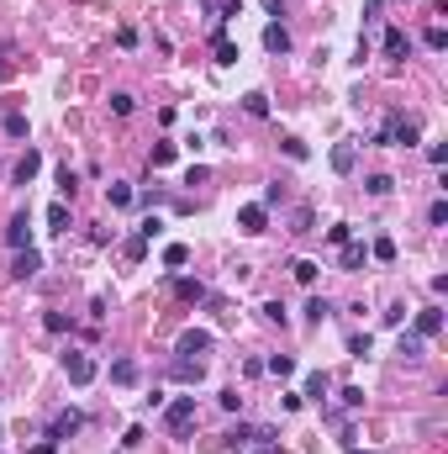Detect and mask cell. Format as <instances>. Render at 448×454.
<instances>
[{
  "label": "cell",
  "instance_id": "6da1fadb",
  "mask_svg": "<svg viewBox=\"0 0 448 454\" xmlns=\"http://www.w3.org/2000/svg\"><path fill=\"white\" fill-rule=\"evenodd\" d=\"M417 143H422V122L406 117V111H390L385 127L369 138V148H417Z\"/></svg>",
  "mask_w": 448,
  "mask_h": 454
},
{
  "label": "cell",
  "instance_id": "7a4b0ae2",
  "mask_svg": "<svg viewBox=\"0 0 448 454\" xmlns=\"http://www.w3.org/2000/svg\"><path fill=\"white\" fill-rule=\"evenodd\" d=\"M164 428L174 433V439H185V433L195 428V396H179V402L164 407Z\"/></svg>",
  "mask_w": 448,
  "mask_h": 454
},
{
  "label": "cell",
  "instance_id": "3957f363",
  "mask_svg": "<svg viewBox=\"0 0 448 454\" xmlns=\"http://www.w3.org/2000/svg\"><path fill=\"white\" fill-rule=\"evenodd\" d=\"M80 428H84V412H80V407H64V412H53V423H47V439L64 444V439H74Z\"/></svg>",
  "mask_w": 448,
  "mask_h": 454
},
{
  "label": "cell",
  "instance_id": "277c9868",
  "mask_svg": "<svg viewBox=\"0 0 448 454\" xmlns=\"http://www.w3.org/2000/svg\"><path fill=\"white\" fill-rule=\"evenodd\" d=\"M64 375H69V386H90L95 381V359L84 354V349H69V354H64Z\"/></svg>",
  "mask_w": 448,
  "mask_h": 454
},
{
  "label": "cell",
  "instance_id": "5b68a950",
  "mask_svg": "<svg viewBox=\"0 0 448 454\" xmlns=\"http://www.w3.org/2000/svg\"><path fill=\"white\" fill-rule=\"evenodd\" d=\"M169 375H174V381H185V386H201V381H206V359H190V354H179L174 365H169Z\"/></svg>",
  "mask_w": 448,
  "mask_h": 454
},
{
  "label": "cell",
  "instance_id": "8992f818",
  "mask_svg": "<svg viewBox=\"0 0 448 454\" xmlns=\"http://www.w3.org/2000/svg\"><path fill=\"white\" fill-rule=\"evenodd\" d=\"M6 243H11V249H32V217H27V212L11 217V227H6Z\"/></svg>",
  "mask_w": 448,
  "mask_h": 454
},
{
  "label": "cell",
  "instance_id": "52a82bcc",
  "mask_svg": "<svg viewBox=\"0 0 448 454\" xmlns=\"http://www.w3.org/2000/svg\"><path fill=\"white\" fill-rule=\"evenodd\" d=\"M174 349L179 354H211V333H206V328H185Z\"/></svg>",
  "mask_w": 448,
  "mask_h": 454
},
{
  "label": "cell",
  "instance_id": "ba28073f",
  "mask_svg": "<svg viewBox=\"0 0 448 454\" xmlns=\"http://www.w3.org/2000/svg\"><path fill=\"white\" fill-rule=\"evenodd\" d=\"M37 270H43V254H37V249H16V259H11V275H16V280H32Z\"/></svg>",
  "mask_w": 448,
  "mask_h": 454
},
{
  "label": "cell",
  "instance_id": "9c48e42d",
  "mask_svg": "<svg viewBox=\"0 0 448 454\" xmlns=\"http://www.w3.org/2000/svg\"><path fill=\"white\" fill-rule=\"evenodd\" d=\"M237 227H243V233H264V227H269V206H243V212H237Z\"/></svg>",
  "mask_w": 448,
  "mask_h": 454
},
{
  "label": "cell",
  "instance_id": "30bf717a",
  "mask_svg": "<svg viewBox=\"0 0 448 454\" xmlns=\"http://www.w3.org/2000/svg\"><path fill=\"white\" fill-rule=\"evenodd\" d=\"M406 53H412V37H406L401 27H390V32H385V59H390V64H401Z\"/></svg>",
  "mask_w": 448,
  "mask_h": 454
},
{
  "label": "cell",
  "instance_id": "8fae6325",
  "mask_svg": "<svg viewBox=\"0 0 448 454\" xmlns=\"http://www.w3.org/2000/svg\"><path fill=\"white\" fill-rule=\"evenodd\" d=\"M412 333H417V338H438V333H443V312H438V307L417 312V328H412Z\"/></svg>",
  "mask_w": 448,
  "mask_h": 454
},
{
  "label": "cell",
  "instance_id": "7c38bea8",
  "mask_svg": "<svg viewBox=\"0 0 448 454\" xmlns=\"http://www.w3.org/2000/svg\"><path fill=\"white\" fill-rule=\"evenodd\" d=\"M327 164L338 169V175H354V164H359V148H354V143H338V148L327 154Z\"/></svg>",
  "mask_w": 448,
  "mask_h": 454
},
{
  "label": "cell",
  "instance_id": "4fadbf2b",
  "mask_svg": "<svg viewBox=\"0 0 448 454\" xmlns=\"http://www.w3.org/2000/svg\"><path fill=\"white\" fill-rule=\"evenodd\" d=\"M264 48H269V53H290V32H285L280 22H269V27H264Z\"/></svg>",
  "mask_w": 448,
  "mask_h": 454
},
{
  "label": "cell",
  "instance_id": "5bb4252c",
  "mask_svg": "<svg viewBox=\"0 0 448 454\" xmlns=\"http://www.w3.org/2000/svg\"><path fill=\"white\" fill-rule=\"evenodd\" d=\"M37 169H43V154H37V148H27L22 154V164H16V185H32V175Z\"/></svg>",
  "mask_w": 448,
  "mask_h": 454
},
{
  "label": "cell",
  "instance_id": "9a60e30c",
  "mask_svg": "<svg viewBox=\"0 0 448 454\" xmlns=\"http://www.w3.org/2000/svg\"><path fill=\"white\" fill-rule=\"evenodd\" d=\"M396 354H401L406 365H417V359L427 354V338H417V333H401V349H396Z\"/></svg>",
  "mask_w": 448,
  "mask_h": 454
},
{
  "label": "cell",
  "instance_id": "2e32d148",
  "mask_svg": "<svg viewBox=\"0 0 448 454\" xmlns=\"http://www.w3.org/2000/svg\"><path fill=\"white\" fill-rule=\"evenodd\" d=\"M369 264V249L364 243H343V270H348V275H354V270H364Z\"/></svg>",
  "mask_w": 448,
  "mask_h": 454
},
{
  "label": "cell",
  "instance_id": "e0dca14e",
  "mask_svg": "<svg viewBox=\"0 0 448 454\" xmlns=\"http://www.w3.org/2000/svg\"><path fill=\"white\" fill-rule=\"evenodd\" d=\"M311 227H317V212H311V206H295V212H290V233H295V238H306Z\"/></svg>",
  "mask_w": 448,
  "mask_h": 454
},
{
  "label": "cell",
  "instance_id": "ac0fdd59",
  "mask_svg": "<svg viewBox=\"0 0 448 454\" xmlns=\"http://www.w3.org/2000/svg\"><path fill=\"white\" fill-rule=\"evenodd\" d=\"M327 391H332L327 370H311V375H306V396H311V402H327Z\"/></svg>",
  "mask_w": 448,
  "mask_h": 454
},
{
  "label": "cell",
  "instance_id": "d6986e66",
  "mask_svg": "<svg viewBox=\"0 0 448 454\" xmlns=\"http://www.w3.org/2000/svg\"><path fill=\"white\" fill-rule=\"evenodd\" d=\"M206 11H211L216 22H232V16L243 11V0H206Z\"/></svg>",
  "mask_w": 448,
  "mask_h": 454
},
{
  "label": "cell",
  "instance_id": "ffe728a7",
  "mask_svg": "<svg viewBox=\"0 0 448 454\" xmlns=\"http://www.w3.org/2000/svg\"><path fill=\"white\" fill-rule=\"evenodd\" d=\"M47 233H69V206H64V201L47 206Z\"/></svg>",
  "mask_w": 448,
  "mask_h": 454
},
{
  "label": "cell",
  "instance_id": "44dd1931",
  "mask_svg": "<svg viewBox=\"0 0 448 454\" xmlns=\"http://www.w3.org/2000/svg\"><path fill=\"white\" fill-rule=\"evenodd\" d=\"M317 270H322L317 259H295V264H290V275L301 280V286H317Z\"/></svg>",
  "mask_w": 448,
  "mask_h": 454
},
{
  "label": "cell",
  "instance_id": "7402d4cb",
  "mask_svg": "<svg viewBox=\"0 0 448 454\" xmlns=\"http://www.w3.org/2000/svg\"><path fill=\"white\" fill-rule=\"evenodd\" d=\"M243 111H248V117H269V96H264V90H248V96H243Z\"/></svg>",
  "mask_w": 448,
  "mask_h": 454
},
{
  "label": "cell",
  "instance_id": "603a6c76",
  "mask_svg": "<svg viewBox=\"0 0 448 454\" xmlns=\"http://www.w3.org/2000/svg\"><path fill=\"white\" fill-rule=\"evenodd\" d=\"M111 381L117 386H137V365H132V359H117V365H111Z\"/></svg>",
  "mask_w": 448,
  "mask_h": 454
},
{
  "label": "cell",
  "instance_id": "cb8c5ba5",
  "mask_svg": "<svg viewBox=\"0 0 448 454\" xmlns=\"http://www.w3.org/2000/svg\"><path fill=\"white\" fill-rule=\"evenodd\" d=\"M174 296L179 301H206V286L201 280H174Z\"/></svg>",
  "mask_w": 448,
  "mask_h": 454
},
{
  "label": "cell",
  "instance_id": "d4e9b609",
  "mask_svg": "<svg viewBox=\"0 0 448 454\" xmlns=\"http://www.w3.org/2000/svg\"><path fill=\"white\" fill-rule=\"evenodd\" d=\"M121 254H127L132 264H137V259H148V238H142V233H132V238L121 243Z\"/></svg>",
  "mask_w": 448,
  "mask_h": 454
},
{
  "label": "cell",
  "instance_id": "484cf974",
  "mask_svg": "<svg viewBox=\"0 0 448 454\" xmlns=\"http://www.w3.org/2000/svg\"><path fill=\"white\" fill-rule=\"evenodd\" d=\"M306 317H311V323H327V317H332V301H327V296H311V301H306Z\"/></svg>",
  "mask_w": 448,
  "mask_h": 454
},
{
  "label": "cell",
  "instance_id": "4316f807",
  "mask_svg": "<svg viewBox=\"0 0 448 454\" xmlns=\"http://www.w3.org/2000/svg\"><path fill=\"white\" fill-rule=\"evenodd\" d=\"M248 444H253V428H243V423H237V428L227 433V449H232V454H243Z\"/></svg>",
  "mask_w": 448,
  "mask_h": 454
},
{
  "label": "cell",
  "instance_id": "83f0119b",
  "mask_svg": "<svg viewBox=\"0 0 448 454\" xmlns=\"http://www.w3.org/2000/svg\"><path fill=\"white\" fill-rule=\"evenodd\" d=\"M264 370L285 381V375H295V359H290V354H269V365H264Z\"/></svg>",
  "mask_w": 448,
  "mask_h": 454
},
{
  "label": "cell",
  "instance_id": "f1b7e54d",
  "mask_svg": "<svg viewBox=\"0 0 448 454\" xmlns=\"http://www.w3.org/2000/svg\"><path fill=\"white\" fill-rule=\"evenodd\" d=\"M364 191H369V196H390V191H396V180H390V175H369Z\"/></svg>",
  "mask_w": 448,
  "mask_h": 454
},
{
  "label": "cell",
  "instance_id": "f546056e",
  "mask_svg": "<svg viewBox=\"0 0 448 454\" xmlns=\"http://www.w3.org/2000/svg\"><path fill=\"white\" fill-rule=\"evenodd\" d=\"M216 64H237V48L227 43V32L216 27Z\"/></svg>",
  "mask_w": 448,
  "mask_h": 454
},
{
  "label": "cell",
  "instance_id": "4dcf8cb0",
  "mask_svg": "<svg viewBox=\"0 0 448 454\" xmlns=\"http://www.w3.org/2000/svg\"><path fill=\"white\" fill-rule=\"evenodd\" d=\"M111 206H132V185H127V180H111Z\"/></svg>",
  "mask_w": 448,
  "mask_h": 454
},
{
  "label": "cell",
  "instance_id": "1f68e13d",
  "mask_svg": "<svg viewBox=\"0 0 448 454\" xmlns=\"http://www.w3.org/2000/svg\"><path fill=\"white\" fill-rule=\"evenodd\" d=\"M369 259L390 264V259H396V238H375V249H369Z\"/></svg>",
  "mask_w": 448,
  "mask_h": 454
},
{
  "label": "cell",
  "instance_id": "d6a6232c",
  "mask_svg": "<svg viewBox=\"0 0 448 454\" xmlns=\"http://www.w3.org/2000/svg\"><path fill=\"white\" fill-rule=\"evenodd\" d=\"M164 264H169V270H179V264H190V249H185V243H169V249H164Z\"/></svg>",
  "mask_w": 448,
  "mask_h": 454
},
{
  "label": "cell",
  "instance_id": "836d02e7",
  "mask_svg": "<svg viewBox=\"0 0 448 454\" xmlns=\"http://www.w3.org/2000/svg\"><path fill=\"white\" fill-rule=\"evenodd\" d=\"M59 191H64V196H69V201H74V191H80V175H74V169H69V164H64V169H59Z\"/></svg>",
  "mask_w": 448,
  "mask_h": 454
},
{
  "label": "cell",
  "instance_id": "e575fe53",
  "mask_svg": "<svg viewBox=\"0 0 448 454\" xmlns=\"http://www.w3.org/2000/svg\"><path fill=\"white\" fill-rule=\"evenodd\" d=\"M132 106H137V96H127V90L111 96V111H117V117H132Z\"/></svg>",
  "mask_w": 448,
  "mask_h": 454
},
{
  "label": "cell",
  "instance_id": "d590c367",
  "mask_svg": "<svg viewBox=\"0 0 448 454\" xmlns=\"http://www.w3.org/2000/svg\"><path fill=\"white\" fill-rule=\"evenodd\" d=\"M174 154H179L174 143H158V148H154V159H148V164H154V169H164V164H174Z\"/></svg>",
  "mask_w": 448,
  "mask_h": 454
},
{
  "label": "cell",
  "instance_id": "8d00e7d4",
  "mask_svg": "<svg viewBox=\"0 0 448 454\" xmlns=\"http://www.w3.org/2000/svg\"><path fill=\"white\" fill-rule=\"evenodd\" d=\"M259 312H264V323H280V328H285V323H290V317H285V307H280V301H264V307H259Z\"/></svg>",
  "mask_w": 448,
  "mask_h": 454
},
{
  "label": "cell",
  "instance_id": "74e56055",
  "mask_svg": "<svg viewBox=\"0 0 448 454\" xmlns=\"http://www.w3.org/2000/svg\"><path fill=\"white\" fill-rule=\"evenodd\" d=\"M422 43H427L433 53H443V48H448V32H443V27H427V37H422Z\"/></svg>",
  "mask_w": 448,
  "mask_h": 454
},
{
  "label": "cell",
  "instance_id": "f35d334b",
  "mask_svg": "<svg viewBox=\"0 0 448 454\" xmlns=\"http://www.w3.org/2000/svg\"><path fill=\"white\" fill-rule=\"evenodd\" d=\"M348 354L364 359V354H369V333H348Z\"/></svg>",
  "mask_w": 448,
  "mask_h": 454
},
{
  "label": "cell",
  "instance_id": "ab89813d",
  "mask_svg": "<svg viewBox=\"0 0 448 454\" xmlns=\"http://www.w3.org/2000/svg\"><path fill=\"white\" fill-rule=\"evenodd\" d=\"M43 328H47V333H69V317H64V312H47Z\"/></svg>",
  "mask_w": 448,
  "mask_h": 454
},
{
  "label": "cell",
  "instance_id": "60d3db41",
  "mask_svg": "<svg viewBox=\"0 0 448 454\" xmlns=\"http://www.w3.org/2000/svg\"><path fill=\"white\" fill-rule=\"evenodd\" d=\"M427 222H433V227H448V201H433V206H427Z\"/></svg>",
  "mask_w": 448,
  "mask_h": 454
},
{
  "label": "cell",
  "instance_id": "b9f144b4",
  "mask_svg": "<svg viewBox=\"0 0 448 454\" xmlns=\"http://www.w3.org/2000/svg\"><path fill=\"white\" fill-rule=\"evenodd\" d=\"M285 154H290V159H295V164H301V159H311V148H306V143H301V138H285Z\"/></svg>",
  "mask_w": 448,
  "mask_h": 454
},
{
  "label": "cell",
  "instance_id": "7bdbcfd3",
  "mask_svg": "<svg viewBox=\"0 0 448 454\" xmlns=\"http://www.w3.org/2000/svg\"><path fill=\"white\" fill-rule=\"evenodd\" d=\"M327 243H338V249H343V243H354V227H348V222H338V227L327 233Z\"/></svg>",
  "mask_w": 448,
  "mask_h": 454
},
{
  "label": "cell",
  "instance_id": "ee69618b",
  "mask_svg": "<svg viewBox=\"0 0 448 454\" xmlns=\"http://www.w3.org/2000/svg\"><path fill=\"white\" fill-rule=\"evenodd\" d=\"M285 201V185H280V180H274V185H264V201L259 206H280Z\"/></svg>",
  "mask_w": 448,
  "mask_h": 454
},
{
  "label": "cell",
  "instance_id": "f6af8a7d",
  "mask_svg": "<svg viewBox=\"0 0 448 454\" xmlns=\"http://www.w3.org/2000/svg\"><path fill=\"white\" fill-rule=\"evenodd\" d=\"M6 132H11V138H27V117H22V111H11V117H6Z\"/></svg>",
  "mask_w": 448,
  "mask_h": 454
},
{
  "label": "cell",
  "instance_id": "bcb514c9",
  "mask_svg": "<svg viewBox=\"0 0 448 454\" xmlns=\"http://www.w3.org/2000/svg\"><path fill=\"white\" fill-rule=\"evenodd\" d=\"M137 233H142V238H148V243H154L158 233H164V222H158V217H142V227H137Z\"/></svg>",
  "mask_w": 448,
  "mask_h": 454
},
{
  "label": "cell",
  "instance_id": "7dc6e473",
  "mask_svg": "<svg viewBox=\"0 0 448 454\" xmlns=\"http://www.w3.org/2000/svg\"><path fill=\"white\" fill-rule=\"evenodd\" d=\"M216 402H222V407H227V412H237V407H243V396H237V386H227V391H222V396H216Z\"/></svg>",
  "mask_w": 448,
  "mask_h": 454
},
{
  "label": "cell",
  "instance_id": "c3c4849f",
  "mask_svg": "<svg viewBox=\"0 0 448 454\" xmlns=\"http://www.w3.org/2000/svg\"><path fill=\"white\" fill-rule=\"evenodd\" d=\"M385 323H390V328H401V323H406V301H396V307L385 312Z\"/></svg>",
  "mask_w": 448,
  "mask_h": 454
},
{
  "label": "cell",
  "instance_id": "681fc988",
  "mask_svg": "<svg viewBox=\"0 0 448 454\" xmlns=\"http://www.w3.org/2000/svg\"><path fill=\"white\" fill-rule=\"evenodd\" d=\"M343 407H348V412H354V407H364V391H359V386H348V391H343Z\"/></svg>",
  "mask_w": 448,
  "mask_h": 454
},
{
  "label": "cell",
  "instance_id": "f907efd6",
  "mask_svg": "<svg viewBox=\"0 0 448 454\" xmlns=\"http://www.w3.org/2000/svg\"><path fill=\"white\" fill-rule=\"evenodd\" d=\"M27 454H59V444H53V439H43V444H32Z\"/></svg>",
  "mask_w": 448,
  "mask_h": 454
},
{
  "label": "cell",
  "instance_id": "816d5d0a",
  "mask_svg": "<svg viewBox=\"0 0 448 454\" xmlns=\"http://www.w3.org/2000/svg\"><path fill=\"white\" fill-rule=\"evenodd\" d=\"M380 6H385V0H369V6H364V27H369V22L380 16Z\"/></svg>",
  "mask_w": 448,
  "mask_h": 454
},
{
  "label": "cell",
  "instance_id": "f5cc1de1",
  "mask_svg": "<svg viewBox=\"0 0 448 454\" xmlns=\"http://www.w3.org/2000/svg\"><path fill=\"white\" fill-rule=\"evenodd\" d=\"M264 11H269V16H280V11H285V0H264Z\"/></svg>",
  "mask_w": 448,
  "mask_h": 454
},
{
  "label": "cell",
  "instance_id": "db71d44e",
  "mask_svg": "<svg viewBox=\"0 0 448 454\" xmlns=\"http://www.w3.org/2000/svg\"><path fill=\"white\" fill-rule=\"evenodd\" d=\"M348 454H369V449H354V444H348Z\"/></svg>",
  "mask_w": 448,
  "mask_h": 454
},
{
  "label": "cell",
  "instance_id": "11a10c76",
  "mask_svg": "<svg viewBox=\"0 0 448 454\" xmlns=\"http://www.w3.org/2000/svg\"><path fill=\"white\" fill-rule=\"evenodd\" d=\"M259 454H274V449H269V444H264V449H259Z\"/></svg>",
  "mask_w": 448,
  "mask_h": 454
}]
</instances>
